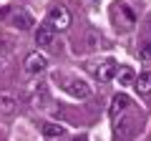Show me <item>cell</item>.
<instances>
[{"mask_svg":"<svg viewBox=\"0 0 151 141\" xmlns=\"http://www.w3.org/2000/svg\"><path fill=\"white\" fill-rule=\"evenodd\" d=\"M136 91L139 93H151V70H144V73H139L134 81Z\"/></svg>","mask_w":151,"mask_h":141,"instance_id":"10","label":"cell"},{"mask_svg":"<svg viewBox=\"0 0 151 141\" xmlns=\"http://www.w3.org/2000/svg\"><path fill=\"white\" fill-rule=\"evenodd\" d=\"M149 33H151V18H149Z\"/></svg>","mask_w":151,"mask_h":141,"instance_id":"17","label":"cell"},{"mask_svg":"<svg viewBox=\"0 0 151 141\" xmlns=\"http://www.w3.org/2000/svg\"><path fill=\"white\" fill-rule=\"evenodd\" d=\"M131 129H134V121H131V119L119 121V124H116V136H119L121 141H124V139H129V136H131Z\"/></svg>","mask_w":151,"mask_h":141,"instance_id":"13","label":"cell"},{"mask_svg":"<svg viewBox=\"0 0 151 141\" xmlns=\"http://www.w3.org/2000/svg\"><path fill=\"white\" fill-rule=\"evenodd\" d=\"M73 141H88V139H86V136H76Z\"/></svg>","mask_w":151,"mask_h":141,"instance_id":"16","label":"cell"},{"mask_svg":"<svg viewBox=\"0 0 151 141\" xmlns=\"http://www.w3.org/2000/svg\"><path fill=\"white\" fill-rule=\"evenodd\" d=\"M129 96H126V93H116V96H113V101H111V109H108V114H111V119L116 121L119 119V114H124L126 109H129Z\"/></svg>","mask_w":151,"mask_h":141,"instance_id":"7","label":"cell"},{"mask_svg":"<svg viewBox=\"0 0 151 141\" xmlns=\"http://www.w3.org/2000/svg\"><path fill=\"white\" fill-rule=\"evenodd\" d=\"M63 134H65V126H60V124H53V121L43 124V136H45V139H60Z\"/></svg>","mask_w":151,"mask_h":141,"instance_id":"12","label":"cell"},{"mask_svg":"<svg viewBox=\"0 0 151 141\" xmlns=\"http://www.w3.org/2000/svg\"><path fill=\"white\" fill-rule=\"evenodd\" d=\"M45 23H50L53 30H65V28L70 25V13L65 10L63 5H55V8H50V10H48Z\"/></svg>","mask_w":151,"mask_h":141,"instance_id":"1","label":"cell"},{"mask_svg":"<svg viewBox=\"0 0 151 141\" xmlns=\"http://www.w3.org/2000/svg\"><path fill=\"white\" fill-rule=\"evenodd\" d=\"M48 103H50L48 91H45V86H43V83H38V88L33 91V106H35V109H45Z\"/></svg>","mask_w":151,"mask_h":141,"instance_id":"9","label":"cell"},{"mask_svg":"<svg viewBox=\"0 0 151 141\" xmlns=\"http://www.w3.org/2000/svg\"><path fill=\"white\" fill-rule=\"evenodd\" d=\"M116 70H119V65L113 63V60H101V63L93 68V73H96L98 81H111V78H116Z\"/></svg>","mask_w":151,"mask_h":141,"instance_id":"6","label":"cell"},{"mask_svg":"<svg viewBox=\"0 0 151 141\" xmlns=\"http://www.w3.org/2000/svg\"><path fill=\"white\" fill-rule=\"evenodd\" d=\"M18 109V98L13 93H0V114L3 116H13Z\"/></svg>","mask_w":151,"mask_h":141,"instance_id":"8","label":"cell"},{"mask_svg":"<svg viewBox=\"0 0 151 141\" xmlns=\"http://www.w3.org/2000/svg\"><path fill=\"white\" fill-rule=\"evenodd\" d=\"M8 23H10L15 30H30L33 28V15L28 10H23V8H15V10H10Z\"/></svg>","mask_w":151,"mask_h":141,"instance_id":"3","label":"cell"},{"mask_svg":"<svg viewBox=\"0 0 151 141\" xmlns=\"http://www.w3.org/2000/svg\"><path fill=\"white\" fill-rule=\"evenodd\" d=\"M63 88L73 98H88L91 96V86H88L86 81H81V78H68V81L63 83Z\"/></svg>","mask_w":151,"mask_h":141,"instance_id":"5","label":"cell"},{"mask_svg":"<svg viewBox=\"0 0 151 141\" xmlns=\"http://www.w3.org/2000/svg\"><path fill=\"white\" fill-rule=\"evenodd\" d=\"M0 68H3V60H0Z\"/></svg>","mask_w":151,"mask_h":141,"instance_id":"18","label":"cell"},{"mask_svg":"<svg viewBox=\"0 0 151 141\" xmlns=\"http://www.w3.org/2000/svg\"><path fill=\"white\" fill-rule=\"evenodd\" d=\"M96 43H98V38H96V33L91 30V33H88V48L93 50V48H96Z\"/></svg>","mask_w":151,"mask_h":141,"instance_id":"15","label":"cell"},{"mask_svg":"<svg viewBox=\"0 0 151 141\" xmlns=\"http://www.w3.org/2000/svg\"><path fill=\"white\" fill-rule=\"evenodd\" d=\"M116 81H119V86H131V83L136 81V73H134V68H129V65L119 68V70H116Z\"/></svg>","mask_w":151,"mask_h":141,"instance_id":"11","label":"cell"},{"mask_svg":"<svg viewBox=\"0 0 151 141\" xmlns=\"http://www.w3.org/2000/svg\"><path fill=\"white\" fill-rule=\"evenodd\" d=\"M35 43H38V48H53V43H55V30H53L50 23L38 25V30H35Z\"/></svg>","mask_w":151,"mask_h":141,"instance_id":"4","label":"cell"},{"mask_svg":"<svg viewBox=\"0 0 151 141\" xmlns=\"http://www.w3.org/2000/svg\"><path fill=\"white\" fill-rule=\"evenodd\" d=\"M139 58L144 63H151V40H146V43L139 45Z\"/></svg>","mask_w":151,"mask_h":141,"instance_id":"14","label":"cell"},{"mask_svg":"<svg viewBox=\"0 0 151 141\" xmlns=\"http://www.w3.org/2000/svg\"><path fill=\"white\" fill-rule=\"evenodd\" d=\"M48 70V58L43 53H30L25 58V73L28 76H40Z\"/></svg>","mask_w":151,"mask_h":141,"instance_id":"2","label":"cell"}]
</instances>
